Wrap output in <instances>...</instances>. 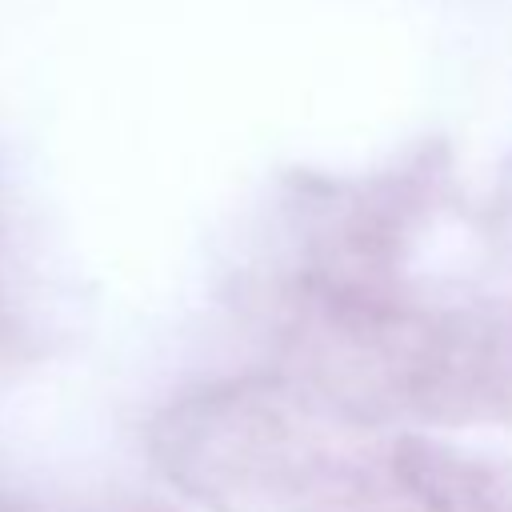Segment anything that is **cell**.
Wrapping results in <instances>:
<instances>
[]
</instances>
